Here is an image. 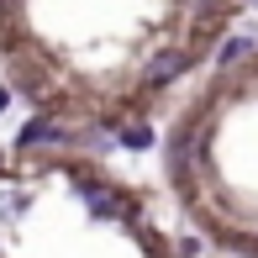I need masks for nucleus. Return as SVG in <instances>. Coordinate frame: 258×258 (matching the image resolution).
<instances>
[{"instance_id":"1","label":"nucleus","mask_w":258,"mask_h":258,"mask_svg":"<svg viewBox=\"0 0 258 258\" xmlns=\"http://www.w3.org/2000/svg\"><path fill=\"white\" fill-rule=\"evenodd\" d=\"M195 58H201V53H195L190 42H163V48H158L153 58H148V69H143V90H148V95H153V90L174 85V79H179L184 69L195 63Z\"/></svg>"},{"instance_id":"2","label":"nucleus","mask_w":258,"mask_h":258,"mask_svg":"<svg viewBox=\"0 0 258 258\" xmlns=\"http://www.w3.org/2000/svg\"><path fill=\"white\" fill-rule=\"evenodd\" d=\"M74 184H79V201H85V211H90L95 221H121V216H132V211H126V195L116 190V184H105V179H95V174H85V169L74 174Z\"/></svg>"},{"instance_id":"3","label":"nucleus","mask_w":258,"mask_h":258,"mask_svg":"<svg viewBox=\"0 0 258 258\" xmlns=\"http://www.w3.org/2000/svg\"><path fill=\"white\" fill-rule=\"evenodd\" d=\"M16 148H21V153H32V148H74V132H69V126L53 116V105H42V111L21 126Z\"/></svg>"},{"instance_id":"4","label":"nucleus","mask_w":258,"mask_h":258,"mask_svg":"<svg viewBox=\"0 0 258 258\" xmlns=\"http://www.w3.org/2000/svg\"><path fill=\"white\" fill-rule=\"evenodd\" d=\"M116 143H121L126 153H148V148L158 143V132L143 121V116H137V121H116Z\"/></svg>"},{"instance_id":"5","label":"nucleus","mask_w":258,"mask_h":258,"mask_svg":"<svg viewBox=\"0 0 258 258\" xmlns=\"http://www.w3.org/2000/svg\"><path fill=\"white\" fill-rule=\"evenodd\" d=\"M253 53H258V42L248 37V32H232V37H221L216 63H221V69H232V63H242V58H253Z\"/></svg>"},{"instance_id":"6","label":"nucleus","mask_w":258,"mask_h":258,"mask_svg":"<svg viewBox=\"0 0 258 258\" xmlns=\"http://www.w3.org/2000/svg\"><path fill=\"white\" fill-rule=\"evenodd\" d=\"M21 206H27V190H21L16 179H6V174H0V216H16Z\"/></svg>"},{"instance_id":"7","label":"nucleus","mask_w":258,"mask_h":258,"mask_svg":"<svg viewBox=\"0 0 258 258\" xmlns=\"http://www.w3.org/2000/svg\"><path fill=\"white\" fill-rule=\"evenodd\" d=\"M6 105H11V90H6V85H0V111H6Z\"/></svg>"},{"instance_id":"8","label":"nucleus","mask_w":258,"mask_h":258,"mask_svg":"<svg viewBox=\"0 0 258 258\" xmlns=\"http://www.w3.org/2000/svg\"><path fill=\"white\" fill-rule=\"evenodd\" d=\"M237 6H258V0H237Z\"/></svg>"},{"instance_id":"9","label":"nucleus","mask_w":258,"mask_h":258,"mask_svg":"<svg viewBox=\"0 0 258 258\" xmlns=\"http://www.w3.org/2000/svg\"><path fill=\"white\" fill-rule=\"evenodd\" d=\"M0 174H6V163H0Z\"/></svg>"}]
</instances>
